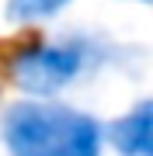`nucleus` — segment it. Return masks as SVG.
Returning a JSON list of instances; mask_svg holds the SVG:
<instances>
[{
    "instance_id": "f257e3e1",
    "label": "nucleus",
    "mask_w": 153,
    "mask_h": 156,
    "mask_svg": "<svg viewBox=\"0 0 153 156\" xmlns=\"http://www.w3.org/2000/svg\"><path fill=\"white\" fill-rule=\"evenodd\" d=\"M7 156H101L104 125L59 101H17L0 115Z\"/></svg>"
},
{
    "instance_id": "f03ea898",
    "label": "nucleus",
    "mask_w": 153,
    "mask_h": 156,
    "mask_svg": "<svg viewBox=\"0 0 153 156\" xmlns=\"http://www.w3.org/2000/svg\"><path fill=\"white\" fill-rule=\"evenodd\" d=\"M111 52L115 45L97 35H56V38H38L17 49L7 62V73H11V83L28 97L52 101L66 87H73L80 76H87L94 66L111 62Z\"/></svg>"
},
{
    "instance_id": "7ed1b4c3",
    "label": "nucleus",
    "mask_w": 153,
    "mask_h": 156,
    "mask_svg": "<svg viewBox=\"0 0 153 156\" xmlns=\"http://www.w3.org/2000/svg\"><path fill=\"white\" fill-rule=\"evenodd\" d=\"M104 142L118 156H153V97H143L104 125Z\"/></svg>"
},
{
    "instance_id": "20e7f679",
    "label": "nucleus",
    "mask_w": 153,
    "mask_h": 156,
    "mask_svg": "<svg viewBox=\"0 0 153 156\" xmlns=\"http://www.w3.org/2000/svg\"><path fill=\"white\" fill-rule=\"evenodd\" d=\"M73 0H4V17L11 24H38L63 14Z\"/></svg>"
},
{
    "instance_id": "39448f33",
    "label": "nucleus",
    "mask_w": 153,
    "mask_h": 156,
    "mask_svg": "<svg viewBox=\"0 0 153 156\" xmlns=\"http://www.w3.org/2000/svg\"><path fill=\"white\" fill-rule=\"evenodd\" d=\"M122 4H146V7H150L153 0H122Z\"/></svg>"
}]
</instances>
